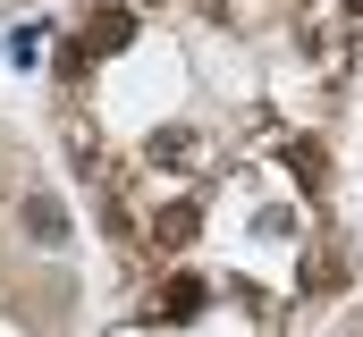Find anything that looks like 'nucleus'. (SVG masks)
<instances>
[{
  "mask_svg": "<svg viewBox=\"0 0 363 337\" xmlns=\"http://www.w3.org/2000/svg\"><path fill=\"white\" fill-rule=\"evenodd\" d=\"M17 228H26V245L60 253V245H68V211H60V194H43V185H34V194L17 202Z\"/></svg>",
  "mask_w": 363,
  "mask_h": 337,
  "instance_id": "1",
  "label": "nucleus"
},
{
  "mask_svg": "<svg viewBox=\"0 0 363 337\" xmlns=\"http://www.w3.org/2000/svg\"><path fill=\"white\" fill-rule=\"evenodd\" d=\"M127 42H135V8H93L85 51H127Z\"/></svg>",
  "mask_w": 363,
  "mask_h": 337,
  "instance_id": "2",
  "label": "nucleus"
},
{
  "mask_svg": "<svg viewBox=\"0 0 363 337\" xmlns=\"http://www.w3.org/2000/svg\"><path fill=\"white\" fill-rule=\"evenodd\" d=\"M287 168H296V185H304V194H321V185H330V152H321L313 135H296V144H287Z\"/></svg>",
  "mask_w": 363,
  "mask_h": 337,
  "instance_id": "3",
  "label": "nucleus"
},
{
  "mask_svg": "<svg viewBox=\"0 0 363 337\" xmlns=\"http://www.w3.org/2000/svg\"><path fill=\"white\" fill-rule=\"evenodd\" d=\"M194 228H203V211H194V202H169V211L152 219V236H161L169 253H178V245H194Z\"/></svg>",
  "mask_w": 363,
  "mask_h": 337,
  "instance_id": "4",
  "label": "nucleus"
},
{
  "mask_svg": "<svg viewBox=\"0 0 363 337\" xmlns=\"http://www.w3.org/2000/svg\"><path fill=\"white\" fill-rule=\"evenodd\" d=\"M203 304H211V287H203V278H169V295H161V312H169V321H194Z\"/></svg>",
  "mask_w": 363,
  "mask_h": 337,
  "instance_id": "5",
  "label": "nucleus"
},
{
  "mask_svg": "<svg viewBox=\"0 0 363 337\" xmlns=\"http://www.w3.org/2000/svg\"><path fill=\"white\" fill-rule=\"evenodd\" d=\"M194 161V127H161L152 135V168H186Z\"/></svg>",
  "mask_w": 363,
  "mask_h": 337,
  "instance_id": "6",
  "label": "nucleus"
},
{
  "mask_svg": "<svg viewBox=\"0 0 363 337\" xmlns=\"http://www.w3.org/2000/svg\"><path fill=\"white\" fill-rule=\"evenodd\" d=\"M338 278H347V261H338V253H313V261H304V287H313V295H321V287H338Z\"/></svg>",
  "mask_w": 363,
  "mask_h": 337,
  "instance_id": "7",
  "label": "nucleus"
},
{
  "mask_svg": "<svg viewBox=\"0 0 363 337\" xmlns=\"http://www.w3.org/2000/svg\"><path fill=\"white\" fill-rule=\"evenodd\" d=\"M43 34H51V25H26V34L9 42V59H17V68H34V59H43Z\"/></svg>",
  "mask_w": 363,
  "mask_h": 337,
  "instance_id": "8",
  "label": "nucleus"
},
{
  "mask_svg": "<svg viewBox=\"0 0 363 337\" xmlns=\"http://www.w3.org/2000/svg\"><path fill=\"white\" fill-rule=\"evenodd\" d=\"M338 8H347V17H363V0H338Z\"/></svg>",
  "mask_w": 363,
  "mask_h": 337,
  "instance_id": "9",
  "label": "nucleus"
}]
</instances>
